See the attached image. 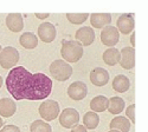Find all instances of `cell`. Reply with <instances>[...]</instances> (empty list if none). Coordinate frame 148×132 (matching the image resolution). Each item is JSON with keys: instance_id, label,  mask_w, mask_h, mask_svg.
<instances>
[{"instance_id": "obj_1", "label": "cell", "mask_w": 148, "mask_h": 132, "mask_svg": "<svg viewBox=\"0 0 148 132\" xmlns=\"http://www.w3.org/2000/svg\"><path fill=\"white\" fill-rule=\"evenodd\" d=\"M8 93L16 100L46 99L52 91V80L44 73H31L24 66L11 68L5 80Z\"/></svg>"}, {"instance_id": "obj_2", "label": "cell", "mask_w": 148, "mask_h": 132, "mask_svg": "<svg viewBox=\"0 0 148 132\" xmlns=\"http://www.w3.org/2000/svg\"><path fill=\"white\" fill-rule=\"evenodd\" d=\"M60 56L68 64L77 63L83 57V47L76 40H64L60 47Z\"/></svg>"}, {"instance_id": "obj_3", "label": "cell", "mask_w": 148, "mask_h": 132, "mask_svg": "<svg viewBox=\"0 0 148 132\" xmlns=\"http://www.w3.org/2000/svg\"><path fill=\"white\" fill-rule=\"evenodd\" d=\"M50 73L58 81H66L72 74V67L63 59H56L50 65Z\"/></svg>"}, {"instance_id": "obj_4", "label": "cell", "mask_w": 148, "mask_h": 132, "mask_svg": "<svg viewBox=\"0 0 148 132\" xmlns=\"http://www.w3.org/2000/svg\"><path fill=\"white\" fill-rule=\"evenodd\" d=\"M19 62V52L16 47L6 46L0 52V66L4 70L13 68Z\"/></svg>"}, {"instance_id": "obj_5", "label": "cell", "mask_w": 148, "mask_h": 132, "mask_svg": "<svg viewBox=\"0 0 148 132\" xmlns=\"http://www.w3.org/2000/svg\"><path fill=\"white\" fill-rule=\"evenodd\" d=\"M38 111H39V116L45 122L55 120V119L59 116V104L52 99L44 100L39 105Z\"/></svg>"}, {"instance_id": "obj_6", "label": "cell", "mask_w": 148, "mask_h": 132, "mask_svg": "<svg viewBox=\"0 0 148 132\" xmlns=\"http://www.w3.org/2000/svg\"><path fill=\"white\" fill-rule=\"evenodd\" d=\"M79 123V113L77 110L68 107L60 112L59 116V124L65 129H72L75 125Z\"/></svg>"}, {"instance_id": "obj_7", "label": "cell", "mask_w": 148, "mask_h": 132, "mask_svg": "<svg viewBox=\"0 0 148 132\" xmlns=\"http://www.w3.org/2000/svg\"><path fill=\"white\" fill-rule=\"evenodd\" d=\"M120 40V33L115 26L108 25L102 28L101 32V41L108 47H114Z\"/></svg>"}, {"instance_id": "obj_8", "label": "cell", "mask_w": 148, "mask_h": 132, "mask_svg": "<svg viewBox=\"0 0 148 132\" xmlns=\"http://www.w3.org/2000/svg\"><path fill=\"white\" fill-rule=\"evenodd\" d=\"M56 35H57L56 27L51 22L45 21L38 26V37L43 43H46V44L52 43L56 39Z\"/></svg>"}, {"instance_id": "obj_9", "label": "cell", "mask_w": 148, "mask_h": 132, "mask_svg": "<svg viewBox=\"0 0 148 132\" xmlns=\"http://www.w3.org/2000/svg\"><path fill=\"white\" fill-rule=\"evenodd\" d=\"M88 89L83 81H73L68 87V95L72 100H82L87 97Z\"/></svg>"}, {"instance_id": "obj_10", "label": "cell", "mask_w": 148, "mask_h": 132, "mask_svg": "<svg viewBox=\"0 0 148 132\" xmlns=\"http://www.w3.org/2000/svg\"><path fill=\"white\" fill-rule=\"evenodd\" d=\"M120 65L125 70H132L135 66V50L134 47H123L120 51Z\"/></svg>"}, {"instance_id": "obj_11", "label": "cell", "mask_w": 148, "mask_h": 132, "mask_svg": "<svg viewBox=\"0 0 148 132\" xmlns=\"http://www.w3.org/2000/svg\"><path fill=\"white\" fill-rule=\"evenodd\" d=\"M75 38H76V41H78L82 45V47L83 46H90L95 40L94 28H91L89 26H84V27L78 28L76 31Z\"/></svg>"}, {"instance_id": "obj_12", "label": "cell", "mask_w": 148, "mask_h": 132, "mask_svg": "<svg viewBox=\"0 0 148 132\" xmlns=\"http://www.w3.org/2000/svg\"><path fill=\"white\" fill-rule=\"evenodd\" d=\"M116 28L119 33L122 34H128L132 33L134 30V17L129 13H123L119 17L116 21Z\"/></svg>"}, {"instance_id": "obj_13", "label": "cell", "mask_w": 148, "mask_h": 132, "mask_svg": "<svg viewBox=\"0 0 148 132\" xmlns=\"http://www.w3.org/2000/svg\"><path fill=\"white\" fill-rule=\"evenodd\" d=\"M90 81L95 86H104L109 81V73L103 67H95L90 72Z\"/></svg>"}, {"instance_id": "obj_14", "label": "cell", "mask_w": 148, "mask_h": 132, "mask_svg": "<svg viewBox=\"0 0 148 132\" xmlns=\"http://www.w3.org/2000/svg\"><path fill=\"white\" fill-rule=\"evenodd\" d=\"M6 26L10 31L18 33L24 28V20L20 13H10L6 17Z\"/></svg>"}, {"instance_id": "obj_15", "label": "cell", "mask_w": 148, "mask_h": 132, "mask_svg": "<svg viewBox=\"0 0 148 132\" xmlns=\"http://www.w3.org/2000/svg\"><path fill=\"white\" fill-rule=\"evenodd\" d=\"M112 22L110 13H92L90 16V24L95 28H103Z\"/></svg>"}, {"instance_id": "obj_16", "label": "cell", "mask_w": 148, "mask_h": 132, "mask_svg": "<svg viewBox=\"0 0 148 132\" xmlns=\"http://www.w3.org/2000/svg\"><path fill=\"white\" fill-rule=\"evenodd\" d=\"M17 111V105L11 98H3L0 99V116L4 118L12 117Z\"/></svg>"}, {"instance_id": "obj_17", "label": "cell", "mask_w": 148, "mask_h": 132, "mask_svg": "<svg viewBox=\"0 0 148 132\" xmlns=\"http://www.w3.org/2000/svg\"><path fill=\"white\" fill-rule=\"evenodd\" d=\"M130 122L128 120L127 117L123 116H117L114 119H112V122L109 124L110 130H117L120 132H128L130 130Z\"/></svg>"}, {"instance_id": "obj_18", "label": "cell", "mask_w": 148, "mask_h": 132, "mask_svg": "<svg viewBox=\"0 0 148 132\" xmlns=\"http://www.w3.org/2000/svg\"><path fill=\"white\" fill-rule=\"evenodd\" d=\"M19 44L26 50H33L38 45V38L31 32H25L19 37Z\"/></svg>"}, {"instance_id": "obj_19", "label": "cell", "mask_w": 148, "mask_h": 132, "mask_svg": "<svg viewBox=\"0 0 148 132\" xmlns=\"http://www.w3.org/2000/svg\"><path fill=\"white\" fill-rule=\"evenodd\" d=\"M130 87V80L128 79V77L123 76V74H119L114 78L113 80V89L119 92V93H125L129 90Z\"/></svg>"}, {"instance_id": "obj_20", "label": "cell", "mask_w": 148, "mask_h": 132, "mask_svg": "<svg viewBox=\"0 0 148 132\" xmlns=\"http://www.w3.org/2000/svg\"><path fill=\"white\" fill-rule=\"evenodd\" d=\"M123 109H125V100L121 97H112L110 99H108L107 110L109 113L119 114L123 111Z\"/></svg>"}, {"instance_id": "obj_21", "label": "cell", "mask_w": 148, "mask_h": 132, "mask_svg": "<svg viewBox=\"0 0 148 132\" xmlns=\"http://www.w3.org/2000/svg\"><path fill=\"white\" fill-rule=\"evenodd\" d=\"M103 62L108 66H115L120 62V51L116 47H110L103 53Z\"/></svg>"}, {"instance_id": "obj_22", "label": "cell", "mask_w": 148, "mask_h": 132, "mask_svg": "<svg viewBox=\"0 0 148 132\" xmlns=\"http://www.w3.org/2000/svg\"><path fill=\"white\" fill-rule=\"evenodd\" d=\"M107 105H108V99L104 95H96L95 98L91 99L90 102V109L92 112H104L107 110Z\"/></svg>"}, {"instance_id": "obj_23", "label": "cell", "mask_w": 148, "mask_h": 132, "mask_svg": "<svg viewBox=\"0 0 148 132\" xmlns=\"http://www.w3.org/2000/svg\"><path fill=\"white\" fill-rule=\"evenodd\" d=\"M83 124H84L85 129L94 130L100 124V117H98L97 113H95L92 111H88L83 117Z\"/></svg>"}, {"instance_id": "obj_24", "label": "cell", "mask_w": 148, "mask_h": 132, "mask_svg": "<svg viewBox=\"0 0 148 132\" xmlns=\"http://www.w3.org/2000/svg\"><path fill=\"white\" fill-rule=\"evenodd\" d=\"M31 132H52V127L49 123H45L42 119L34 120L30 126Z\"/></svg>"}, {"instance_id": "obj_25", "label": "cell", "mask_w": 148, "mask_h": 132, "mask_svg": "<svg viewBox=\"0 0 148 132\" xmlns=\"http://www.w3.org/2000/svg\"><path fill=\"white\" fill-rule=\"evenodd\" d=\"M68 20L73 25H81L89 18L88 13H66Z\"/></svg>"}, {"instance_id": "obj_26", "label": "cell", "mask_w": 148, "mask_h": 132, "mask_svg": "<svg viewBox=\"0 0 148 132\" xmlns=\"http://www.w3.org/2000/svg\"><path fill=\"white\" fill-rule=\"evenodd\" d=\"M134 110H135V105H134V104L129 105V106L127 107V110H126L127 118H128V120L130 122V124L135 123V112H134Z\"/></svg>"}, {"instance_id": "obj_27", "label": "cell", "mask_w": 148, "mask_h": 132, "mask_svg": "<svg viewBox=\"0 0 148 132\" xmlns=\"http://www.w3.org/2000/svg\"><path fill=\"white\" fill-rule=\"evenodd\" d=\"M0 132H20V129L16 125H5L0 129Z\"/></svg>"}, {"instance_id": "obj_28", "label": "cell", "mask_w": 148, "mask_h": 132, "mask_svg": "<svg viewBox=\"0 0 148 132\" xmlns=\"http://www.w3.org/2000/svg\"><path fill=\"white\" fill-rule=\"evenodd\" d=\"M70 132H87V129L84 127V125H79V124H77V125H75V126L71 129Z\"/></svg>"}, {"instance_id": "obj_29", "label": "cell", "mask_w": 148, "mask_h": 132, "mask_svg": "<svg viewBox=\"0 0 148 132\" xmlns=\"http://www.w3.org/2000/svg\"><path fill=\"white\" fill-rule=\"evenodd\" d=\"M49 13H36V17L37 18H39V19H46V18H49Z\"/></svg>"}, {"instance_id": "obj_30", "label": "cell", "mask_w": 148, "mask_h": 132, "mask_svg": "<svg viewBox=\"0 0 148 132\" xmlns=\"http://www.w3.org/2000/svg\"><path fill=\"white\" fill-rule=\"evenodd\" d=\"M134 38H135V33L133 32V33H132V37H130V43H132V46H134V45H135V39H134Z\"/></svg>"}, {"instance_id": "obj_31", "label": "cell", "mask_w": 148, "mask_h": 132, "mask_svg": "<svg viewBox=\"0 0 148 132\" xmlns=\"http://www.w3.org/2000/svg\"><path fill=\"white\" fill-rule=\"evenodd\" d=\"M3 126H4V122H3V118L0 117V129H1Z\"/></svg>"}, {"instance_id": "obj_32", "label": "cell", "mask_w": 148, "mask_h": 132, "mask_svg": "<svg viewBox=\"0 0 148 132\" xmlns=\"http://www.w3.org/2000/svg\"><path fill=\"white\" fill-rule=\"evenodd\" d=\"M3 83H4V80H3V77L0 76V89H1V86H3Z\"/></svg>"}, {"instance_id": "obj_33", "label": "cell", "mask_w": 148, "mask_h": 132, "mask_svg": "<svg viewBox=\"0 0 148 132\" xmlns=\"http://www.w3.org/2000/svg\"><path fill=\"white\" fill-rule=\"evenodd\" d=\"M108 132H120V131H117V130H109Z\"/></svg>"}, {"instance_id": "obj_34", "label": "cell", "mask_w": 148, "mask_h": 132, "mask_svg": "<svg viewBox=\"0 0 148 132\" xmlns=\"http://www.w3.org/2000/svg\"><path fill=\"white\" fill-rule=\"evenodd\" d=\"M1 50H3V47H1V45H0V52H1Z\"/></svg>"}]
</instances>
